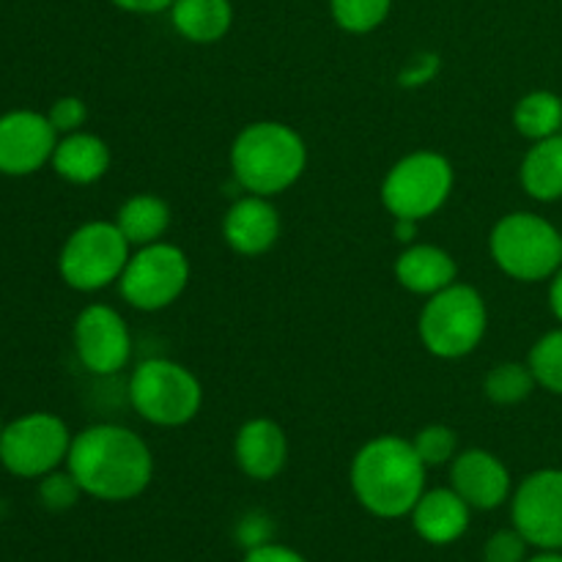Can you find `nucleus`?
Here are the masks:
<instances>
[{"label": "nucleus", "mask_w": 562, "mask_h": 562, "mask_svg": "<svg viewBox=\"0 0 562 562\" xmlns=\"http://www.w3.org/2000/svg\"><path fill=\"white\" fill-rule=\"evenodd\" d=\"M66 470L86 497L130 503L151 486L154 456L140 434L115 423H97L71 437Z\"/></svg>", "instance_id": "obj_1"}, {"label": "nucleus", "mask_w": 562, "mask_h": 562, "mask_svg": "<svg viewBox=\"0 0 562 562\" xmlns=\"http://www.w3.org/2000/svg\"><path fill=\"white\" fill-rule=\"evenodd\" d=\"M426 472L412 439L382 434L351 459L349 483L357 503L376 519H404L426 492Z\"/></svg>", "instance_id": "obj_2"}, {"label": "nucleus", "mask_w": 562, "mask_h": 562, "mask_svg": "<svg viewBox=\"0 0 562 562\" xmlns=\"http://www.w3.org/2000/svg\"><path fill=\"white\" fill-rule=\"evenodd\" d=\"M228 162L241 190L274 198L305 176V137L283 121H252L231 143Z\"/></svg>", "instance_id": "obj_3"}, {"label": "nucleus", "mask_w": 562, "mask_h": 562, "mask_svg": "<svg viewBox=\"0 0 562 562\" xmlns=\"http://www.w3.org/2000/svg\"><path fill=\"white\" fill-rule=\"evenodd\" d=\"M488 252L510 280L541 283L562 267V231L536 212H510L494 223Z\"/></svg>", "instance_id": "obj_4"}, {"label": "nucleus", "mask_w": 562, "mask_h": 562, "mask_svg": "<svg viewBox=\"0 0 562 562\" xmlns=\"http://www.w3.org/2000/svg\"><path fill=\"white\" fill-rule=\"evenodd\" d=\"M488 311L481 291L456 280L448 289L426 296L417 333L428 355L439 360H461L486 338Z\"/></svg>", "instance_id": "obj_5"}, {"label": "nucleus", "mask_w": 562, "mask_h": 562, "mask_svg": "<svg viewBox=\"0 0 562 562\" xmlns=\"http://www.w3.org/2000/svg\"><path fill=\"white\" fill-rule=\"evenodd\" d=\"M130 404L140 420L159 428H181L203 406V384L195 373L168 357H151L130 376Z\"/></svg>", "instance_id": "obj_6"}, {"label": "nucleus", "mask_w": 562, "mask_h": 562, "mask_svg": "<svg viewBox=\"0 0 562 562\" xmlns=\"http://www.w3.org/2000/svg\"><path fill=\"white\" fill-rule=\"evenodd\" d=\"M130 256L132 245L119 231L115 220L113 223L91 220V223L77 225L66 236L58 256V274L69 289L93 294V291L119 283Z\"/></svg>", "instance_id": "obj_7"}, {"label": "nucleus", "mask_w": 562, "mask_h": 562, "mask_svg": "<svg viewBox=\"0 0 562 562\" xmlns=\"http://www.w3.org/2000/svg\"><path fill=\"white\" fill-rule=\"evenodd\" d=\"M456 184V170L445 154L420 148L401 157L382 181V203L393 220L434 217L448 203Z\"/></svg>", "instance_id": "obj_8"}, {"label": "nucleus", "mask_w": 562, "mask_h": 562, "mask_svg": "<svg viewBox=\"0 0 562 562\" xmlns=\"http://www.w3.org/2000/svg\"><path fill=\"white\" fill-rule=\"evenodd\" d=\"M71 437L69 426L53 412H27L3 426L0 464L22 481H38L66 467Z\"/></svg>", "instance_id": "obj_9"}, {"label": "nucleus", "mask_w": 562, "mask_h": 562, "mask_svg": "<svg viewBox=\"0 0 562 562\" xmlns=\"http://www.w3.org/2000/svg\"><path fill=\"white\" fill-rule=\"evenodd\" d=\"M190 274L187 252L162 239L132 252L119 280V291L135 311L157 313L179 302L190 285Z\"/></svg>", "instance_id": "obj_10"}, {"label": "nucleus", "mask_w": 562, "mask_h": 562, "mask_svg": "<svg viewBox=\"0 0 562 562\" xmlns=\"http://www.w3.org/2000/svg\"><path fill=\"white\" fill-rule=\"evenodd\" d=\"M510 521L536 549H562V470H536L510 494Z\"/></svg>", "instance_id": "obj_11"}, {"label": "nucleus", "mask_w": 562, "mask_h": 562, "mask_svg": "<svg viewBox=\"0 0 562 562\" xmlns=\"http://www.w3.org/2000/svg\"><path fill=\"white\" fill-rule=\"evenodd\" d=\"M71 340L80 366L93 376H115L130 366L132 335L115 307L102 302L82 307L75 318Z\"/></svg>", "instance_id": "obj_12"}, {"label": "nucleus", "mask_w": 562, "mask_h": 562, "mask_svg": "<svg viewBox=\"0 0 562 562\" xmlns=\"http://www.w3.org/2000/svg\"><path fill=\"white\" fill-rule=\"evenodd\" d=\"M58 132L47 113L38 110H9L0 115V173L11 179L33 176L49 165Z\"/></svg>", "instance_id": "obj_13"}, {"label": "nucleus", "mask_w": 562, "mask_h": 562, "mask_svg": "<svg viewBox=\"0 0 562 562\" xmlns=\"http://www.w3.org/2000/svg\"><path fill=\"white\" fill-rule=\"evenodd\" d=\"M450 488H456L472 510H497L514 494V477L492 450L470 448L450 461Z\"/></svg>", "instance_id": "obj_14"}, {"label": "nucleus", "mask_w": 562, "mask_h": 562, "mask_svg": "<svg viewBox=\"0 0 562 562\" xmlns=\"http://www.w3.org/2000/svg\"><path fill=\"white\" fill-rule=\"evenodd\" d=\"M280 214L274 209L272 198L247 195L236 198L223 217V239L236 256L258 258L267 256L280 239Z\"/></svg>", "instance_id": "obj_15"}, {"label": "nucleus", "mask_w": 562, "mask_h": 562, "mask_svg": "<svg viewBox=\"0 0 562 562\" xmlns=\"http://www.w3.org/2000/svg\"><path fill=\"white\" fill-rule=\"evenodd\" d=\"M234 459L252 481H274L289 461V437L269 417H252L236 431Z\"/></svg>", "instance_id": "obj_16"}, {"label": "nucleus", "mask_w": 562, "mask_h": 562, "mask_svg": "<svg viewBox=\"0 0 562 562\" xmlns=\"http://www.w3.org/2000/svg\"><path fill=\"white\" fill-rule=\"evenodd\" d=\"M417 536L431 547H450L467 536L472 521V508L450 486L426 488L409 514Z\"/></svg>", "instance_id": "obj_17"}, {"label": "nucleus", "mask_w": 562, "mask_h": 562, "mask_svg": "<svg viewBox=\"0 0 562 562\" xmlns=\"http://www.w3.org/2000/svg\"><path fill=\"white\" fill-rule=\"evenodd\" d=\"M395 280L409 294L431 296L459 280V263L445 247L412 241L395 258Z\"/></svg>", "instance_id": "obj_18"}, {"label": "nucleus", "mask_w": 562, "mask_h": 562, "mask_svg": "<svg viewBox=\"0 0 562 562\" xmlns=\"http://www.w3.org/2000/svg\"><path fill=\"white\" fill-rule=\"evenodd\" d=\"M110 162H113V154H110L108 143L86 130L60 135L53 159H49L55 173L77 187L97 184L99 179H104L110 170Z\"/></svg>", "instance_id": "obj_19"}, {"label": "nucleus", "mask_w": 562, "mask_h": 562, "mask_svg": "<svg viewBox=\"0 0 562 562\" xmlns=\"http://www.w3.org/2000/svg\"><path fill=\"white\" fill-rule=\"evenodd\" d=\"M521 190L538 203L562 201V132L527 148L519 165Z\"/></svg>", "instance_id": "obj_20"}, {"label": "nucleus", "mask_w": 562, "mask_h": 562, "mask_svg": "<svg viewBox=\"0 0 562 562\" xmlns=\"http://www.w3.org/2000/svg\"><path fill=\"white\" fill-rule=\"evenodd\" d=\"M170 22L187 42L214 44L234 25V5L231 0H176Z\"/></svg>", "instance_id": "obj_21"}, {"label": "nucleus", "mask_w": 562, "mask_h": 562, "mask_svg": "<svg viewBox=\"0 0 562 562\" xmlns=\"http://www.w3.org/2000/svg\"><path fill=\"white\" fill-rule=\"evenodd\" d=\"M170 220H173V214L162 198L151 195V192H137L121 203L115 225L132 247H146L165 239Z\"/></svg>", "instance_id": "obj_22"}, {"label": "nucleus", "mask_w": 562, "mask_h": 562, "mask_svg": "<svg viewBox=\"0 0 562 562\" xmlns=\"http://www.w3.org/2000/svg\"><path fill=\"white\" fill-rule=\"evenodd\" d=\"M514 126L530 143L562 132V97L554 91H530L516 102Z\"/></svg>", "instance_id": "obj_23"}, {"label": "nucleus", "mask_w": 562, "mask_h": 562, "mask_svg": "<svg viewBox=\"0 0 562 562\" xmlns=\"http://www.w3.org/2000/svg\"><path fill=\"white\" fill-rule=\"evenodd\" d=\"M538 382L530 362H497L483 379V393L497 406H516L536 393Z\"/></svg>", "instance_id": "obj_24"}, {"label": "nucleus", "mask_w": 562, "mask_h": 562, "mask_svg": "<svg viewBox=\"0 0 562 562\" xmlns=\"http://www.w3.org/2000/svg\"><path fill=\"white\" fill-rule=\"evenodd\" d=\"M527 362L536 373L538 387L562 398V324L532 344Z\"/></svg>", "instance_id": "obj_25"}, {"label": "nucleus", "mask_w": 562, "mask_h": 562, "mask_svg": "<svg viewBox=\"0 0 562 562\" xmlns=\"http://www.w3.org/2000/svg\"><path fill=\"white\" fill-rule=\"evenodd\" d=\"M329 9L346 33H371L387 20L393 0H329Z\"/></svg>", "instance_id": "obj_26"}, {"label": "nucleus", "mask_w": 562, "mask_h": 562, "mask_svg": "<svg viewBox=\"0 0 562 562\" xmlns=\"http://www.w3.org/2000/svg\"><path fill=\"white\" fill-rule=\"evenodd\" d=\"M417 456H420L423 464L431 470V467H445L459 456V434L453 431L445 423H431V426L420 428L412 439Z\"/></svg>", "instance_id": "obj_27"}, {"label": "nucleus", "mask_w": 562, "mask_h": 562, "mask_svg": "<svg viewBox=\"0 0 562 562\" xmlns=\"http://www.w3.org/2000/svg\"><path fill=\"white\" fill-rule=\"evenodd\" d=\"M80 497L82 488L69 470H55L49 475L38 477V503L53 510V514H64V510L75 508Z\"/></svg>", "instance_id": "obj_28"}, {"label": "nucleus", "mask_w": 562, "mask_h": 562, "mask_svg": "<svg viewBox=\"0 0 562 562\" xmlns=\"http://www.w3.org/2000/svg\"><path fill=\"white\" fill-rule=\"evenodd\" d=\"M527 538L516 527L497 530L483 547V560L486 562H525L527 560Z\"/></svg>", "instance_id": "obj_29"}, {"label": "nucleus", "mask_w": 562, "mask_h": 562, "mask_svg": "<svg viewBox=\"0 0 562 562\" xmlns=\"http://www.w3.org/2000/svg\"><path fill=\"white\" fill-rule=\"evenodd\" d=\"M47 119L58 135H71V132H80L86 126L88 108L80 97H60L49 104Z\"/></svg>", "instance_id": "obj_30"}, {"label": "nucleus", "mask_w": 562, "mask_h": 562, "mask_svg": "<svg viewBox=\"0 0 562 562\" xmlns=\"http://www.w3.org/2000/svg\"><path fill=\"white\" fill-rule=\"evenodd\" d=\"M272 532H274L272 519H269L263 510H250V514L241 516L239 525H236V541H239L245 549H256L272 541Z\"/></svg>", "instance_id": "obj_31"}, {"label": "nucleus", "mask_w": 562, "mask_h": 562, "mask_svg": "<svg viewBox=\"0 0 562 562\" xmlns=\"http://www.w3.org/2000/svg\"><path fill=\"white\" fill-rule=\"evenodd\" d=\"M439 71V58L437 55L426 53V55H417V58H412L409 64L404 66V71H401V86L404 88H420L426 86V82H431V77Z\"/></svg>", "instance_id": "obj_32"}, {"label": "nucleus", "mask_w": 562, "mask_h": 562, "mask_svg": "<svg viewBox=\"0 0 562 562\" xmlns=\"http://www.w3.org/2000/svg\"><path fill=\"white\" fill-rule=\"evenodd\" d=\"M241 562H307L296 549L283 547V543H263V547L247 549Z\"/></svg>", "instance_id": "obj_33"}, {"label": "nucleus", "mask_w": 562, "mask_h": 562, "mask_svg": "<svg viewBox=\"0 0 562 562\" xmlns=\"http://www.w3.org/2000/svg\"><path fill=\"white\" fill-rule=\"evenodd\" d=\"M113 3L132 14H159V11H168L176 0H113Z\"/></svg>", "instance_id": "obj_34"}, {"label": "nucleus", "mask_w": 562, "mask_h": 562, "mask_svg": "<svg viewBox=\"0 0 562 562\" xmlns=\"http://www.w3.org/2000/svg\"><path fill=\"white\" fill-rule=\"evenodd\" d=\"M549 307H552V316L562 324V267L549 278Z\"/></svg>", "instance_id": "obj_35"}, {"label": "nucleus", "mask_w": 562, "mask_h": 562, "mask_svg": "<svg viewBox=\"0 0 562 562\" xmlns=\"http://www.w3.org/2000/svg\"><path fill=\"white\" fill-rule=\"evenodd\" d=\"M395 223V234H398V239L404 241V245H412L417 236V220H393Z\"/></svg>", "instance_id": "obj_36"}, {"label": "nucleus", "mask_w": 562, "mask_h": 562, "mask_svg": "<svg viewBox=\"0 0 562 562\" xmlns=\"http://www.w3.org/2000/svg\"><path fill=\"white\" fill-rule=\"evenodd\" d=\"M525 562H562V549H538V554H532Z\"/></svg>", "instance_id": "obj_37"}, {"label": "nucleus", "mask_w": 562, "mask_h": 562, "mask_svg": "<svg viewBox=\"0 0 562 562\" xmlns=\"http://www.w3.org/2000/svg\"><path fill=\"white\" fill-rule=\"evenodd\" d=\"M3 426H5V423H3V420H0V434H3Z\"/></svg>", "instance_id": "obj_38"}]
</instances>
